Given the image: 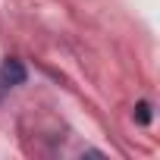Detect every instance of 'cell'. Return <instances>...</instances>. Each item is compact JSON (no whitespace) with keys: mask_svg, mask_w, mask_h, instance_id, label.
<instances>
[{"mask_svg":"<svg viewBox=\"0 0 160 160\" xmlns=\"http://www.w3.org/2000/svg\"><path fill=\"white\" fill-rule=\"evenodd\" d=\"M135 119H138L141 126H148V122H151V104H148V101H141V104L135 107Z\"/></svg>","mask_w":160,"mask_h":160,"instance_id":"obj_2","label":"cell"},{"mask_svg":"<svg viewBox=\"0 0 160 160\" xmlns=\"http://www.w3.org/2000/svg\"><path fill=\"white\" fill-rule=\"evenodd\" d=\"M25 82V66L19 60H3V66H0V88H16Z\"/></svg>","mask_w":160,"mask_h":160,"instance_id":"obj_1","label":"cell"}]
</instances>
